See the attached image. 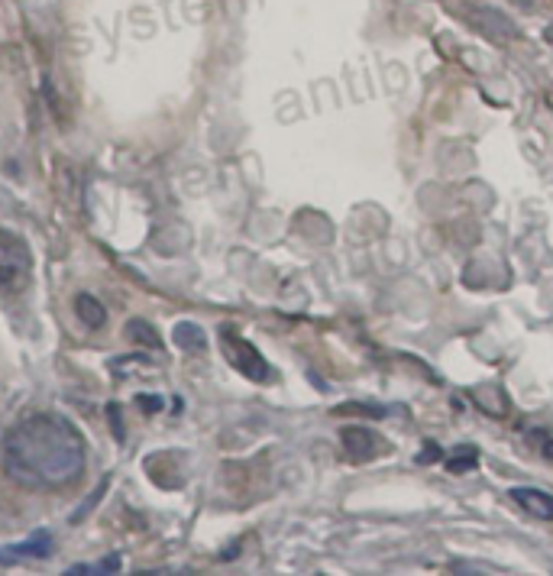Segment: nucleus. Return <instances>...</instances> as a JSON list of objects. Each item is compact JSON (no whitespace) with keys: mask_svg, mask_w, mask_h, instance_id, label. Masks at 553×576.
<instances>
[{"mask_svg":"<svg viewBox=\"0 0 553 576\" xmlns=\"http://www.w3.org/2000/svg\"><path fill=\"white\" fill-rule=\"evenodd\" d=\"M85 460V437L59 411H36L4 437V470L26 489L72 486L85 473Z\"/></svg>","mask_w":553,"mask_h":576,"instance_id":"1","label":"nucleus"},{"mask_svg":"<svg viewBox=\"0 0 553 576\" xmlns=\"http://www.w3.org/2000/svg\"><path fill=\"white\" fill-rule=\"evenodd\" d=\"M33 272V253L23 237L13 230H0V288L4 292H20L30 282Z\"/></svg>","mask_w":553,"mask_h":576,"instance_id":"2","label":"nucleus"},{"mask_svg":"<svg viewBox=\"0 0 553 576\" xmlns=\"http://www.w3.org/2000/svg\"><path fill=\"white\" fill-rule=\"evenodd\" d=\"M220 347H224L227 363L237 369V373H243L246 379L266 382V379L272 376L266 356H262V353L250 344V340L233 331V327H220Z\"/></svg>","mask_w":553,"mask_h":576,"instance_id":"3","label":"nucleus"},{"mask_svg":"<svg viewBox=\"0 0 553 576\" xmlns=\"http://www.w3.org/2000/svg\"><path fill=\"white\" fill-rule=\"evenodd\" d=\"M52 551H55L52 534L49 531H36L33 538H26L20 544L0 547V564L17 567V564H23V560H46V557H52Z\"/></svg>","mask_w":553,"mask_h":576,"instance_id":"4","label":"nucleus"},{"mask_svg":"<svg viewBox=\"0 0 553 576\" xmlns=\"http://www.w3.org/2000/svg\"><path fill=\"white\" fill-rule=\"evenodd\" d=\"M469 23H473L482 36H489L492 43H511V39L518 36L515 23H511L505 13L492 10V7H476L473 13H469Z\"/></svg>","mask_w":553,"mask_h":576,"instance_id":"5","label":"nucleus"},{"mask_svg":"<svg viewBox=\"0 0 553 576\" xmlns=\"http://www.w3.org/2000/svg\"><path fill=\"white\" fill-rule=\"evenodd\" d=\"M343 450H347V457L353 463H366L372 460V454L379 450V441H376V434L366 431V428H343Z\"/></svg>","mask_w":553,"mask_h":576,"instance_id":"6","label":"nucleus"},{"mask_svg":"<svg viewBox=\"0 0 553 576\" xmlns=\"http://www.w3.org/2000/svg\"><path fill=\"white\" fill-rule=\"evenodd\" d=\"M511 499H515L528 515L553 521V496H547V492H541V489H511Z\"/></svg>","mask_w":553,"mask_h":576,"instance_id":"7","label":"nucleus"},{"mask_svg":"<svg viewBox=\"0 0 553 576\" xmlns=\"http://www.w3.org/2000/svg\"><path fill=\"white\" fill-rule=\"evenodd\" d=\"M172 340H175V347L185 350V353H204L207 350V337L195 321H178L172 327Z\"/></svg>","mask_w":553,"mask_h":576,"instance_id":"8","label":"nucleus"},{"mask_svg":"<svg viewBox=\"0 0 553 576\" xmlns=\"http://www.w3.org/2000/svg\"><path fill=\"white\" fill-rule=\"evenodd\" d=\"M75 314H78V321L85 324V327H91V331H98V327H104V321H107V311H104V305L94 295H88V292H81L78 298H75Z\"/></svg>","mask_w":553,"mask_h":576,"instance_id":"9","label":"nucleus"},{"mask_svg":"<svg viewBox=\"0 0 553 576\" xmlns=\"http://www.w3.org/2000/svg\"><path fill=\"white\" fill-rule=\"evenodd\" d=\"M476 466H479V450L476 447L460 444V447L450 450V457H447V470L450 473H469V470H476Z\"/></svg>","mask_w":553,"mask_h":576,"instance_id":"10","label":"nucleus"},{"mask_svg":"<svg viewBox=\"0 0 553 576\" xmlns=\"http://www.w3.org/2000/svg\"><path fill=\"white\" fill-rule=\"evenodd\" d=\"M68 576H110V573H120V554H110L98 564H75L65 570Z\"/></svg>","mask_w":553,"mask_h":576,"instance_id":"11","label":"nucleus"},{"mask_svg":"<svg viewBox=\"0 0 553 576\" xmlns=\"http://www.w3.org/2000/svg\"><path fill=\"white\" fill-rule=\"evenodd\" d=\"M127 334L136 340V344H143V347H149V350H162V340H159V334H156V327L140 321V318L127 324Z\"/></svg>","mask_w":553,"mask_h":576,"instance_id":"12","label":"nucleus"},{"mask_svg":"<svg viewBox=\"0 0 553 576\" xmlns=\"http://www.w3.org/2000/svg\"><path fill=\"white\" fill-rule=\"evenodd\" d=\"M107 486H110V476H104V479H101V486H98V489H94V492H91V496H88L85 502H81V505H78V509H75V515H72V518H68V521H72V525H78V521H85V518L91 515V509H94V505H98V502L104 499V492H107Z\"/></svg>","mask_w":553,"mask_h":576,"instance_id":"13","label":"nucleus"},{"mask_svg":"<svg viewBox=\"0 0 553 576\" xmlns=\"http://www.w3.org/2000/svg\"><path fill=\"white\" fill-rule=\"evenodd\" d=\"M107 418H110V428H114L117 444H123V441H127V428H123V421H120V405L117 402L107 405Z\"/></svg>","mask_w":553,"mask_h":576,"instance_id":"14","label":"nucleus"},{"mask_svg":"<svg viewBox=\"0 0 553 576\" xmlns=\"http://www.w3.org/2000/svg\"><path fill=\"white\" fill-rule=\"evenodd\" d=\"M437 460H444V450H440L434 441H427V444L418 450V463H421V466H431V463H437Z\"/></svg>","mask_w":553,"mask_h":576,"instance_id":"15","label":"nucleus"},{"mask_svg":"<svg viewBox=\"0 0 553 576\" xmlns=\"http://www.w3.org/2000/svg\"><path fill=\"white\" fill-rule=\"evenodd\" d=\"M133 402H136V405H143V411H146V415H156V411H162V405H165V399H162V395H146V392H140V395H136Z\"/></svg>","mask_w":553,"mask_h":576,"instance_id":"16","label":"nucleus"},{"mask_svg":"<svg viewBox=\"0 0 553 576\" xmlns=\"http://www.w3.org/2000/svg\"><path fill=\"white\" fill-rule=\"evenodd\" d=\"M534 441L541 444V454L553 460V431H534Z\"/></svg>","mask_w":553,"mask_h":576,"instance_id":"17","label":"nucleus"}]
</instances>
